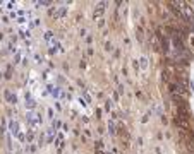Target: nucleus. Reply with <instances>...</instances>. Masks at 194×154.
Wrapping results in <instances>:
<instances>
[{"label":"nucleus","mask_w":194,"mask_h":154,"mask_svg":"<svg viewBox=\"0 0 194 154\" xmlns=\"http://www.w3.org/2000/svg\"><path fill=\"white\" fill-rule=\"evenodd\" d=\"M179 5H180V12H182V17H184V21L191 22V21L194 19V12H192V9H191L187 4H184V2H180Z\"/></svg>","instance_id":"obj_1"},{"label":"nucleus","mask_w":194,"mask_h":154,"mask_svg":"<svg viewBox=\"0 0 194 154\" xmlns=\"http://www.w3.org/2000/svg\"><path fill=\"white\" fill-rule=\"evenodd\" d=\"M174 122H175V125L180 129V130H184V132H187V130H191V123H189V120H184V118H174Z\"/></svg>","instance_id":"obj_2"},{"label":"nucleus","mask_w":194,"mask_h":154,"mask_svg":"<svg viewBox=\"0 0 194 154\" xmlns=\"http://www.w3.org/2000/svg\"><path fill=\"white\" fill-rule=\"evenodd\" d=\"M102 14H103V4L98 7V10H95V17H96V16H102Z\"/></svg>","instance_id":"obj_3"},{"label":"nucleus","mask_w":194,"mask_h":154,"mask_svg":"<svg viewBox=\"0 0 194 154\" xmlns=\"http://www.w3.org/2000/svg\"><path fill=\"white\" fill-rule=\"evenodd\" d=\"M191 45H194V34L191 36Z\"/></svg>","instance_id":"obj_4"},{"label":"nucleus","mask_w":194,"mask_h":154,"mask_svg":"<svg viewBox=\"0 0 194 154\" xmlns=\"http://www.w3.org/2000/svg\"><path fill=\"white\" fill-rule=\"evenodd\" d=\"M103 154H105V153H103Z\"/></svg>","instance_id":"obj_5"}]
</instances>
